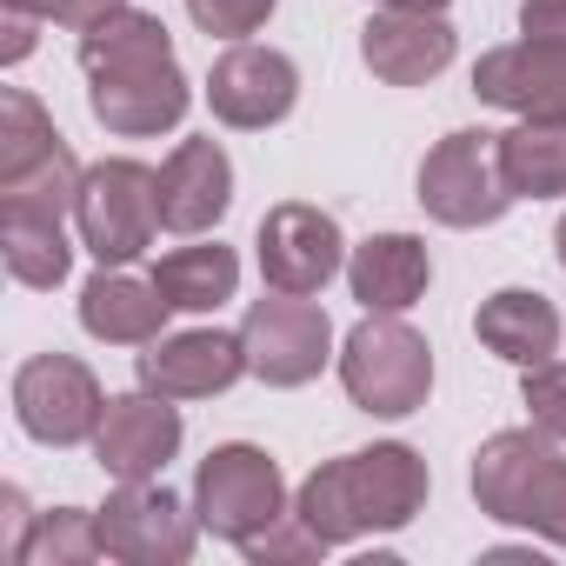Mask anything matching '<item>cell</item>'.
Listing matches in <instances>:
<instances>
[{"mask_svg": "<svg viewBox=\"0 0 566 566\" xmlns=\"http://www.w3.org/2000/svg\"><path fill=\"white\" fill-rule=\"evenodd\" d=\"M94 520H101L107 559H127V566H187L193 539L207 533L200 513L187 500H174L160 480H120Z\"/></svg>", "mask_w": 566, "mask_h": 566, "instance_id": "obj_9", "label": "cell"}, {"mask_svg": "<svg viewBox=\"0 0 566 566\" xmlns=\"http://www.w3.org/2000/svg\"><path fill=\"white\" fill-rule=\"evenodd\" d=\"M233 207V160L213 134L200 140H180L167 160H160V227L167 233H213Z\"/></svg>", "mask_w": 566, "mask_h": 566, "instance_id": "obj_15", "label": "cell"}, {"mask_svg": "<svg viewBox=\"0 0 566 566\" xmlns=\"http://www.w3.org/2000/svg\"><path fill=\"white\" fill-rule=\"evenodd\" d=\"M473 94L486 107H506L520 120H566V48L559 41H506L486 48L473 67Z\"/></svg>", "mask_w": 566, "mask_h": 566, "instance_id": "obj_14", "label": "cell"}, {"mask_svg": "<svg viewBox=\"0 0 566 566\" xmlns=\"http://www.w3.org/2000/svg\"><path fill=\"white\" fill-rule=\"evenodd\" d=\"M301 101V67L280 54V48H253V41H233L213 74H207V107L220 127L233 134H266L294 114Z\"/></svg>", "mask_w": 566, "mask_h": 566, "instance_id": "obj_11", "label": "cell"}, {"mask_svg": "<svg viewBox=\"0 0 566 566\" xmlns=\"http://www.w3.org/2000/svg\"><path fill=\"white\" fill-rule=\"evenodd\" d=\"M367 8H394V14H447V0H367Z\"/></svg>", "mask_w": 566, "mask_h": 566, "instance_id": "obj_34", "label": "cell"}, {"mask_svg": "<svg viewBox=\"0 0 566 566\" xmlns=\"http://www.w3.org/2000/svg\"><path fill=\"white\" fill-rule=\"evenodd\" d=\"M61 140H67V134L54 127V114H48L28 87H8V94H0V180L41 167Z\"/></svg>", "mask_w": 566, "mask_h": 566, "instance_id": "obj_27", "label": "cell"}, {"mask_svg": "<svg viewBox=\"0 0 566 566\" xmlns=\"http://www.w3.org/2000/svg\"><path fill=\"white\" fill-rule=\"evenodd\" d=\"M180 407L167 394H114L101 427H94V460L107 480H160L167 460L180 453Z\"/></svg>", "mask_w": 566, "mask_h": 566, "instance_id": "obj_12", "label": "cell"}, {"mask_svg": "<svg viewBox=\"0 0 566 566\" xmlns=\"http://www.w3.org/2000/svg\"><path fill=\"white\" fill-rule=\"evenodd\" d=\"M167 314L174 307L160 301L154 273L134 280L127 266H101L87 287H81V327L94 340H107V347H147V340H160L167 334Z\"/></svg>", "mask_w": 566, "mask_h": 566, "instance_id": "obj_19", "label": "cell"}, {"mask_svg": "<svg viewBox=\"0 0 566 566\" xmlns=\"http://www.w3.org/2000/svg\"><path fill=\"white\" fill-rule=\"evenodd\" d=\"M240 340H247V374L266 380V387H307L334 360V321L307 294H273L266 287L247 307Z\"/></svg>", "mask_w": 566, "mask_h": 566, "instance_id": "obj_8", "label": "cell"}, {"mask_svg": "<svg viewBox=\"0 0 566 566\" xmlns=\"http://www.w3.org/2000/svg\"><path fill=\"white\" fill-rule=\"evenodd\" d=\"M500 167L520 200H559L566 193V120H520L500 134Z\"/></svg>", "mask_w": 566, "mask_h": 566, "instance_id": "obj_23", "label": "cell"}, {"mask_svg": "<svg viewBox=\"0 0 566 566\" xmlns=\"http://www.w3.org/2000/svg\"><path fill=\"white\" fill-rule=\"evenodd\" d=\"M0 253H8V273L21 287H61L67 266H74V247L61 233V220H14L0 213Z\"/></svg>", "mask_w": 566, "mask_h": 566, "instance_id": "obj_26", "label": "cell"}, {"mask_svg": "<svg viewBox=\"0 0 566 566\" xmlns=\"http://www.w3.org/2000/svg\"><path fill=\"white\" fill-rule=\"evenodd\" d=\"M193 513L213 539L227 546H247L253 533H266L287 506V473L266 447H247V440H227L213 447L200 467H193Z\"/></svg>", "mask_w": 566, "mask_h": 566, "instance_id": "obj_5", "label": "cell"}, {"mask_svg": "<svg viewBox=\"0 0 566 566\" xmlns=\"http://www.w3.org/2000/svg\"><path fill=\"white\" fill-rule=\"evenodd\" d=\"M427 460L407 447V440H374L360 453H340V460H321L301 493H294V513L314 526V539L334 553V546H354L367 533H400L420 520L427 506Z\"/></svg>", "mask_w": 566, "mask_h": 566, "instance_id": "obj_1", "label": "cell"}, {"mask_svg": "<svg viewBox=\"0 0 566 566\" xmlns=\"http://www.w3.org/2000/svg\"><path fill=\"white\" fill-rule=\"evenodd\" d=\"M34 28H41V14H28V8H8V41H0V61H28L34 54Z\"/></svg>", "mask_w": 566, "mask_h": 566, "instance_id": "obj_33", "label": "cell"}, {"mask_svg": "<svg viewBox=\"0 0 566 566\" xmlns=\"http://www.w3.org/2000/svg\"><path fill=\"white\" fill-rule=\"evenodd\" d=\"M101 413H107V394H101V380H94L87 360H74V354H34V360L14 367V420H21L28 440H41V447H81V440H94Z\"/></svg>", "mask_w": 566, "mask_h": 566, "instance_id": "obj_10", "label": "cell"}, {"mask_svg": "<svg viewBox=\"0 0 566 566\" xmlns=\"http://www.w3.org/2000/svg\"><path fill=\"white\" fill-rule=\"evenodd\" d=\"M473 500L500 526H526L566 546V453L539 427H506L473 453Z\"/></svg>", "mask_w": 566, "mask_h": 566, "instance_id": "obj_2", "label": "cell"}, {"mask_svg": "<svg viewBox=\"0 0 566 566\" xmlns=\"http://www.w3.org/2000/svg\"><path fill=\"white\" fill-rule=\"evenodd\" d=\"M134 374L147 394L167 400H213L247 374V340L220 334V327H187V334H160L147 340V354H134Z\"/></svg>", "mask_w": 566, "mask_h": 566, "instance_id": "obj_13", "label": "cell"}, {"mask_svg": "<svg viewBox=\"0 0 566 566\" xmlns=\"http://www.w3.org/2000/svg\"><path fill=\"white\" fill-rule=\"evenodd\" d=\"M553 247H559V266H566V213H559V227H553Z\"/></svg>", "mask_w": 566, "mask_h": 566, "instance_id": "obj_35", "label": "cell"}, {"mask_svg": "<svg viewBox=\"0 0 566 566\" xmlns=\"http://www.w3.org/2000/svg\"><path fill=\"white\" fill-rule=\"evenodd\" d=\"M473 334H480L486 354H500V360H513L526 374V367L559 354V307L546 294H533V287H500V294L480 301Z\"/></svg>", "mask_w": 566, "mask_h": 566, "instance_id": "obj_20", "label": "cell"}, {"mask_svg": "<svg viewBox=\"0 0 566 566\" xmlns=\"http://www.w3.org/2000/svg\"><path fill=\"white\" fill-rule=\"evenodd\" d=\"M174 61V34H167V21L160 14H147V8H127L120 14H107V21H94L87 34H81V74L87 81H107V74H147V67H167Z\"/></svg>", "mask_w": 566, "mask_h": 566, "instance_id": "obj_21", "label": "cell"}, {"mask_svg": "<svg viewBox=\"0 0 566 566\" xmlns=\"http://www.w3.org/2000/svg\"><path fill=\"white\" fill-rule=\"evenodd\" d=\"M520 400H526L533 427H539V433H553V440L566 447V360H539V367H526Z\"/></svg>", "mask_w": 566, "mask_h": 566, "instance_id": "obj_29", "label": "cell"}, {"mask_svg": "<svg viewBox=\"0 0 566 566\" xmlns=\"http://www.w3.org/2000/svg\"><path fill=\"white\" fill-rule=\"evenodd\" d=\"M433 280V253L413 233H374L347 253V287L367 314H407Z\"/></svg>", "mask_w": 566, "mask_h": 566, "instance_id": "obj_18", "label": "cell"}, {"mask_svg": "<svg viewBox=\"0 0 566 566\" xmlns=\"http://www.w3.org/2000/svg\"><path fill=\"white\" fill-rule=\"evenodd\" d=\"M453 48H460V34L447 28V14H394V8H374V21L360 34V61L387 87H427V81H440L453 67Z\"/></svg>", "mask_w": 566, "mask_h": 566, "instance_id": "obj_16", "label": "cell"}, {"mask_svg": "<svg viewBox=\"0 0 566 566\" xmlns=\"http://www.w3.org/2000/svg\"><path fill=\"white\" fill-rule=\"evenodd\" d=\"M520 34L566 48V0H520Z\"/></svg>", "mask_w": 566, "mask_h": 566, "instance_id": "obj_32", "label": "cell"}, {"mask_svg": "<svg viewBox=\"0 0 566 566\" xmlns=\"http://www.w3.org/2000/svg\"><path fill=\"white\" fill-rule=\"evenodd\" d=\"M280 0H187V21L207 34V41H247L266 28V14Z\"/></svg>", "mask_w": 566, "mask_h": 566, "instance_id": "obj_28", "label": "cell"}, {"mask_svg": "<svg viewBox=\"0 0 566 566\" xmlns=\"http://www.w3.org/2000/svg\"><path fill=\"white\" fill-rule=\"evenodd\" d=\"M87 107L107 134L120 140H154V134H174L193 107V87L180 74V61L167 67H147V74H107V81H87Z\"/></svg>", "mask_w": 566, "mask_h": 566, "instance_id": "obj_17", "label": "cell"}, {"mask_svg": "<svg viewBox=\"0 0 566 566\" xmlns=\"http://www.w3.org/2000/svg\"><path fill=\"white\" fill-rule=\"evenodd\" d=\"M154 287L174 314H213L240 294V253L220 247V240H200V247H174L154 260Z\"/></svg>", "mask_w": 566, "mask_h": 566, "instance_id": "obj_22", "label": "cell"}, {"mask_svg": "<svg viewBox=\"0 0 566 566\" xmlns=\"http://www.w3.org/2000/svg\"><path fill=\"white\" fill-rule=\"evenodd\" d=\"M340 387L374 420H407L433 394V347L400 314H367L340 340Z\"/></svg>", "mask_w": 566, "mask_h": 566, "instance_id": "obj_3", "label": "cell"}, {"mask_svg": "<svg viewBox=\"0 0 566 566\" xmlns=\"http://www.w3.org/2000/svg\"><path fill=\"white\" fill-rule=\"evenodd\" d=\"M8 8H28V14H41V21H54V28H74V34H87L94 21L120 14L127 0H8Z\"/></svg>", "mask_w": 566, "mask_h": 566, "instance_id": "obj_31", "label": "cell"}, {"mask_svg": "<svg viewBox=\"0 0 566 566\" xmlns=\"http://www.w3.org/2000/svg\"><path fill=\"white\" fill-rule=\"evenodd\" d=\"M87 559H107V546H101V520H94L87 506L34 513V526H28L21 546H14V566H87Z\"/></svg>", "mask_w": 566, "mask_h": 566, "instance_id": "obj_25", "label": "cell"}, {"mask_svg": "<svg viewBox=\"0 0 566 566\" xmlns=\"http://www.w3.org/2000/svg\"><path fill=\"white\" fill-rule=\"evenodd\" d=\"M81 174H87V167H81L74 147L61 140L41 167L0 180V213H14V220H67L74 200H81Z\"/></svg>", "mask_w": 566, "mask_h": 566, "instance_id": "obj_24", "label": "cell"}, {"mask_svg": "<svg viewBox=\"0 0 566 566\" xmlns=\"http://www.w3.org/2000/svg\"><path fill=\"white\" fill-rule=\"evenodd\" d=\"M253 260H260V280H266L273 294H307V301H321L327 280L347 266V233L314 200H280V207L260 213Z\"/></svg>", "mask_w": 566, "mask_h": 566, "instance_id": "obj_7", "label": "cell"}, {"mask_svg": "<svg viewBox=\"0 0 566 566\" xmlns=\"http://www.w3.org/2000/svg\"><path fill=\"white\" fill-rule=\"evenodd\" d=\"M74 227H81V247L101 260V266H127L154 247L160 233V174L147 160H94L81 174V200H74Z\"/></svg>", "mask_w": 566, "mask_h": 566, "instance_id": "obj_4", "label": "cell"}, {"mask_svg": "<svg viewBox=\"0 0 566 566\" xmlns=\"http://www.w3.org/2000/svg\"><path fill=\"white\" fill-rule=\"evenodd\" d=\"M240 553H247L253 566H266V559H321L327 546L314 539V526H307L301 513H280V520H273L266 533H253V539H247Z\"/></svg>", "mask_w": 566, "mask_h": 566, "instance_id": "obj_30", "label": "cell"}, {"mask_svg": "<svg viewBox=\"0 0 566 566\" xmlns=\"http://www.w3.org/2000/svg\"><path fill=\"white\" fill-rule=\"evenodd\" d=\"M513 200L520 193H513V180L500 167V134L460 127V134L427 147V160H420V207L440 227H460V233L467 227H493V220H506Z\"/></svg>", "mask_w": 566, "mask_h": 566, "instance_id": "obj_6", "label": "cell"}]
</instances>
